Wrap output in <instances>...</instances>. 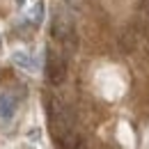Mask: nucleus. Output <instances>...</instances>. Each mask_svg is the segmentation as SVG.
<instances>
[{
    "mask_svg": "<svg viewBox=\"0 0 149 149\" xmlns=\"http://www.w3.org/2000/svg\"><path fill=\"white\" fill-rule=\"evenodd\" d=\"M48 119H51V131H53L55 140L74 133V117H71L69 108L60 99H51L48 101Z\"/></svg>",
    "mask_w": 149,
    "mask_h": 149,
    "instance_id": "nucleus-1",
    "label": "nucleus"
},
{
    "mask_svg": "<svg viewBox=\"0 0 149 149\" xmlns=\"http://www.w3.org/2000/svg\"><path fill=\"white\" fill-rule=\"evenodd\" d=\"M53 37L62 44L74 41V21L62 7L55 9V14H53Z\"/></svg>",
    "mask_w": 149,
    "mask_h": 149,
    "instance_id": "nucleus-2",
    "label": "nucleus"
},
{
    "mask_svg": "<svg viewBox=\"0 0 149 149\" xmlns=\"http://www.w3.org/2000/svg\"><path fill=\"white\" fill-rule=\"evenodd\" d=\"M46 78H48L51 85H62L64 78H67V64L55 51L46 53Z\"/></svg>",
    "mask_w": 149,
    "mask_h": 149,
    "instance_id": "nucleus-3",
    "label": "nucleus"
},
{
    "mask_svg": "<svg viewBox=\"0 0 149 149\" xmlns=\"http://www.w3.org/2000/svg\"><path fill=\"white\" fill-rule=\"evenodd\" d=\"M16 99L12 94H0V117L2 119H12L14 112H16Z\"/></svg>",
    "mask_w": 149,
    "mask_h": 149,
    "instance_id": "nucleus-4",
    "label": "nucleus"
},
{
    "mask_svg": "<svg viewBox=\"0 0 149 149\" xmlns=\"http://www.w3.org/2000/svg\"><path fill=\"white\" fill-rule=\"evenodd\" d=\"M12 60H14V64H16V67L25 69V71H37V60L30 55V53H14Z\"/></svg>",
    "mask_w": 149,
    "mask_h": 149,
    "instance_id": "nucleus-5",
    "label": "nucleus"
},
{
    "mask_svg": "<svg viewBox=\"0 0 149 149\" xmlns=\"http://www.w3.org/2000/svg\"><path fill=\"white\" fill-rule=\"evenodd\" d=\"M44 2H37L35 5V9H32V23L35 25H41V21H44Z\"/></svg>",
    "mask_w": 149,
    "mask_h": 149,
    "instance_id": "nucleus-6",
    "label": "nucleus"
},
{
    "mask_svg": "<svg viewBox=\"0 0 149 149\" xmlns=\"http://www.w3.org/2000/svg\"><path fill=\"white\" fill-rule=\"evenodd\" d=\"M62 2H64L69 9H74V12H78V9L83 7V0H62Z\"/></svg>",
    "mask_w": 149,
    "mask_h": 149,
    "instance_id": "nucleus-7",
    "label": "nucleus"
},
{
    "mask_svg": "<svg viewBox=\"0 0 149 149\" xmlns=\"http://www.w3.org/2000/svg\"><path fill=\"white\" fill-rule=\"evenodd\" d=\"M145 9H147V14H149V0H145Z\"/></svg>",
    "mask_w": 149,
    "mask_h": 149,
    "instance_id": "nucleus-8",
    "label": "nucleus"
},
{
    "mask_svg": "<svg viewBox=\"0 0 149 149\" xmlns=\"http://www.w3.org/2000/svg\"><path fill=\"white\" fill-rule=\"evenodd\" d=\"M16 2H19V5H23V0H16Z\"/></svg>",
    "mask_w": 149,
    "mask_h": 149,
    "instance_id": "nucleus-9",
    "label": "nucleus"
}]
</instances>
